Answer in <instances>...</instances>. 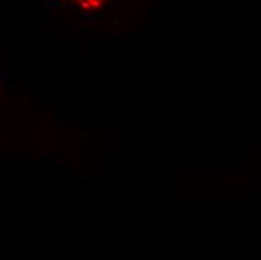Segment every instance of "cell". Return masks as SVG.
I'll return each mask as SVG.
<instances>
[{"mask_svg":"<svg viewBox=\"0 0 261 260\" xmlns=\"http://www.w3.org/2000/svg\"><path fill=\"white\" fill-rule=\"evenodd\" d=\"M72 6H75L78 11H83V12H90V11H95L101 6L105 0H68Z\"/></svg>","mask_w":261,"mask_h":260,"instance_id":"6da1fadb","label":"cell"}]
</instances>
